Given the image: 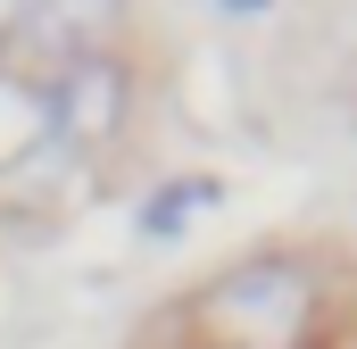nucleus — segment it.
Returning <instances> with one entry per match:
<instances>
[{
    "instance_id": "f257e3e1",
    "label": "nucleus",
    "mask_w": 357,
    "mask_h": 349,
    "mask_svg": "<svg viewBox=\"0 0 357 349\" xmlns=\"http://www.w3.org/2000/svg\"><path fill=\"white\" fill-rule=\"evenodd\" d=\"M307 316H316V283L299 258H241L199 299V325L225 349H299Z\"/></svg>"
},
{
    "instance_id": "f03ea898",
    "label": "nucleus",
    "mask_w": 357,
    "mask_h": 349,
    "mask_svg": "<svg viewBox=\"0 0 357 349\" xmlns=\"http://www.w3.org/2000/svg\"><path fill=\"white\" fill-rule=\"evenodd\" d=\"M50 117H59V142H108L125 125V67L108 50L91 59H67V75L50 91Z\"/></svg>"
},
{
    "instance_id": "7ed1b4c3",
    "label": "nucleus",
    "mask_w": 357,
    "mask_h": 349,
    "mask_svg": "<svg viewBox=\"0 0 357 349\" xmlns=\"http://www.w3.org/2000/svg\"><path fill=\"white\" fill-rule=\"evenodd\" d=\"M116 8L125 0H42V42H59V50H75V59H91L100 42H108V25H116Z\"/></svg>"
},
{
    "instance_id": "20e7f679",
    "label": "nucleus",
    "mask_w": 357,
    "mask_h": 349,
    "mask_svg": "<svg viewBox=\"0 0 357 349\" xmlns=\"http://www.w3.org/2000/svg\"><path fill=\"white\" fill-rule=\"evenodd\" d=\"M216 200V183H183V191H158L150 208H142V233H167V225H183L191 208H208Z\"/></svg>"
},
{
    "instance_id": "39448f33",
    "label": "nucleus",
    "mask_w": 357,
    "mask_h": 349,
    "mask_svg": "<svg viewBox=\"0 0 357 349\" xmlns=\"http://www.w3.org/2000/svg\"><path fill=\"white\" fill-rule=\"evenodd\" d=\"M25 17H33V0H0V34H8V25H25Z\"/></svg>"
},
{
    "instance_id": "423d86ee",
    "label": "nucleus",
    "mask_w": 357,
    "mask_h": 349,
    "mask_svg": "<svg viewBox=\"0 0 357 349\" xmlns=\"http://www.w3.org/2000/svg\"><path fill=\"white\" fill-rule=\"evenodd\" d=\"M225 8H266V0H225Z\"/></svg>"
}]
</instances>
